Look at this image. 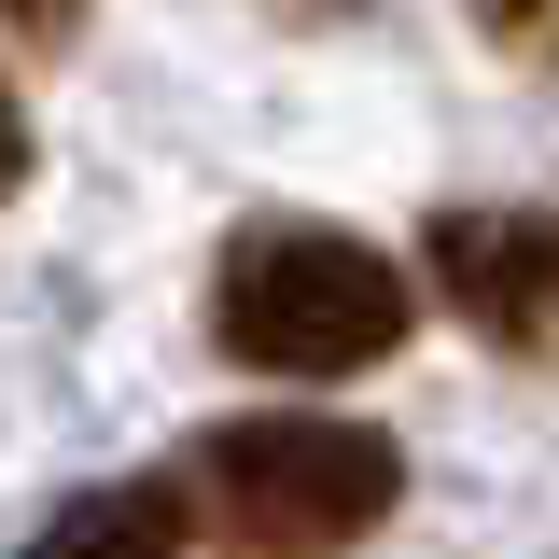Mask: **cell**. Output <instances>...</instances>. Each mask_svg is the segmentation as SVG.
Listing matches in <instances>:
<instances>
[{
	"label": "cell",
	"mask_w": 559,
	"mask_h": 559,
	"mask_svg": "<svg viewBox=\"0 0 559 559\" xmlns=\"http://www.w3.org/2000/svg\"><path fill=\"white\" fill-rule=\"evenodd\" d=\"M546 280H559V238L546 210H433V294L476 322L489 349H546Z\"/></svg>",
	"instance_id": "3"
},
{
	"label": "cell",
	"mask_w": 559,
	"mask_h": 559,
	"mask_svg": "<svg viewBox=\"0 0 559 559\" xmlns=\"http://www.w3.org/2000/svg\"><path fill=\"white\" fill-rule=\"evenodd\" d=\"M28 559H182V503H168V476L84 489V503H57L28 532Z\"/></svg>",
	"instance_id": "4"
},
{
	"label": "cell",
	"mask_w": 559,
	"mask_h": 559,
	"mask_svg": "<svg viewBox=\"0 0 559 559\" xmlns=\"http://www.w3.org/2000/svg\"><path fill=\"white\" fill-rule=\"evenodd\" d=\"M406 266L364 252L336 224H238L210 252V349L266 364V378H364L406 349Z\"/></svg>",
	"instance_id": "2"
},
{
	"label": "cell",
	"mask_w": 559,
	"mask_h": 559,
	"mask_svg": "<svg viewBox=\"0 0 559 559\" xmlns=\"http://www.w3.org/2000/svg\"><path fill=\"white\" fill-rule=\"evenodd\" d=\"M14 182H28V112H14V84H0V210H14Z\"/></svg>",
	"instance_id": "5"
},
{
	"label": "cell",
	"mask_w": 559,
	"mask_h": 559,
	"mask_svg": "<svg viewBox=\"0 0 559 559\" xmlns=\"http://www.w3.org/2000/svg\"><path fill=\"white\" fill-rule=\"evenodd\" d=\"M168 503H182V532L238 559H336L406 503V448L364 419H210Z\"/></svg>",
	"instance_id": "1"
}]
</instances>
